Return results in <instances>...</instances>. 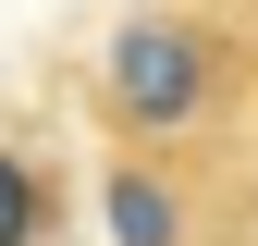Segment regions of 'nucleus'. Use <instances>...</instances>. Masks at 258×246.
<instances>
[{
	"mask_svg": "<svg viewBox=\"0 0 258 246\" xmlns=\"http://www.w3.org/2000/svg\"><path fill=\"white\" fill-rule=\"evenodd\" d=\"M111 246H184V197L160 172H111Z\"/></svg>",
	"mask_w": 258,
	"mask_h": 246,
	"instance_id": "f03ea898",
	"label": "nucleus"
},
{
	"mask_svg": "<svg viewBox=\"0 0 258 246\" xmlns=\"http://www.w3.org/2000/svg\"><path fill=\"white\" fill-rule=\"evenodd\" d=\"M111 123L123 136H184V123L209 111V86H221V49H209V25H184V13H136L111 37Z\"/></svg>",
	"mask_w": 258,
	"mask_h": 246,
	"instance_id": "f257e3e1",
	"label": "nucleus"
},
{
	"mask_svg": "<svg viewBox=\"0 0 258 246\" xmlns=\"http://www.w3.org/2000/svg\"><path fill=\"white\" fill-rule=\"evenodd\" d=\"M37 234H49V184H37V160L0 148V246H37Z\"/></svg>",
	"mask_w": 258,
	"mask_h": 246,
	"instance_id": "7ed1b4c3",
	"label": "nucleus"
}]
</instances>
